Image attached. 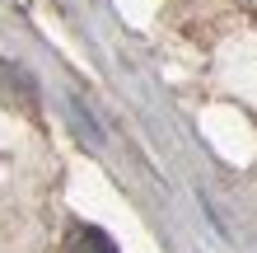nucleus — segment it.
<instances>
[{"label":"nucleus","instance_id":"nucleus-1","mask_svg":"<svg viewBox=\"0 0 257 253\" xmlns=\"http://www.w3.org/2000/svg\"><path fill=\"white\" fill-rule=\"evenodd\" d=\"M66 253H117V244L98 225H75L66 234Z\"/></svg>","mask_w":257,"mask_h":253}]
</instances>
